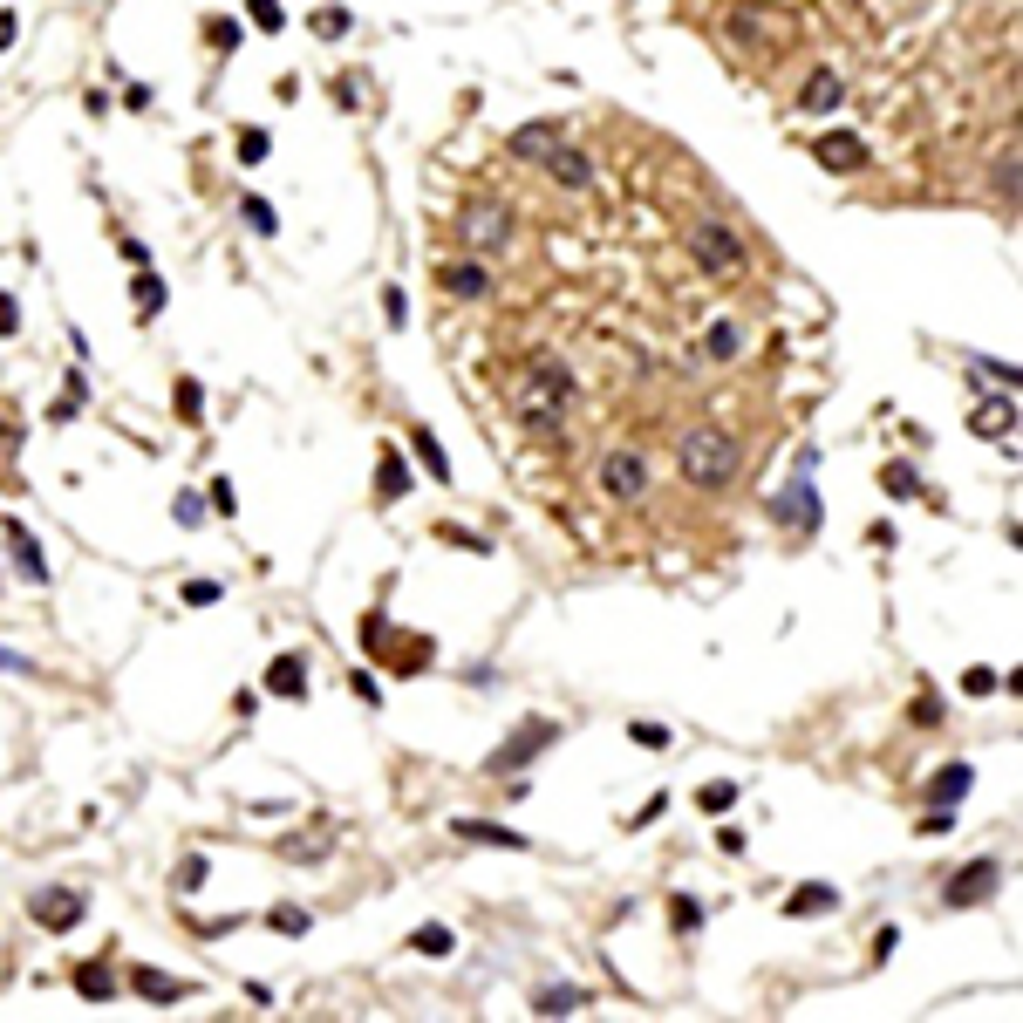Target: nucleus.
I'll return each mask as SVG.
<instances>
[{
    "instance_id": "1",
    "label": "nucleus",
    "mask_w": 1023,
    "mask_h": 1023,
    "mask_svg": "<svg viewBox=\"0 0 1023 1023\" xmlns=\"http://www.w3.org/2000/svg\"><path fill=\"white\" fill-rule=\"evenodd\" d=\"M567 403H573V369L560 362V355H532V362H526V382H519V396H512L519 430H532V437H560Z\"/></svg>"
},
{
    "instance_id": "2",
    "label": "nucleus",
    "mask_w": 1023,
    "mask_h": 1023,
    "mask_svg": "<svg viewBox=\"0 0 1023 1023\" xmlns=\"http://www.w3.org/2000/svg\"><path fill=\"white\" fill-rule=\"evenodd\" d=\"M676 471L696 485V492H730L737 471H744V444H737L730 430H717V423H696V430L676 444Z\"/></svg>"
},
{
    "instance_id": "3",
    "label": "nucleus",
    "mask_w": 1023,
    "mask_h": 1023,
    "mask_svg": "<svg viewBox=\"0 0 1023 1023\" xmlns=\"http://www.w3.org/2000/svg\"><path fill=\"white\" fill-rule=\"evenodd\" d=\"M689 239V260L703 266L710 280H730V273H744V239L723 226V219H696V226L682 232Z\"/></svg>"
},
{
    "instance_id": "4",
    "label": "nucleus",
    "mask_w": 1023,
    "mask_h": 1023,
    "mask_svg": "<svg viewBox=\"0 0 1023 1023\" xmlns=\"http://www.w3.org/2000/svg\"><path fill=\"white\" fill-rule=\"evenodd\" d=\"M553 744H560V723H553V717H526V723H519V730H512V737H505V744L492 751V764H485V771H492V778H519V771H526L539 751H553Z\"/></svg>"
},
{
    "instance_id": "5",
    "label": "nucleus",
    "mask_w": 1023,
    "mask_h": 1023,
    "mask_svg": "<svg viewBox=\"0 0 1023 1023\" xmlns=\"http://www.w3.org/2000/svg\"><path fill=\"white\" fill-rule=\"evenodd\" d=\"M792 35H798V28H792L785 7H737V14H730V41L751 48V55H778Z\"/></svg>"
},
{
    "instance_id": "6",
    "label": "nucleus",
    "mask_w": 1023,
    "mask_h": 1023,
    "mask_svg": "<svg viewBox=\"0 0 1023 1023\" xmlns=\"http://www.w3.org/2000/svg\"><path fill=\"white\" fill-rule=\"evenodd\" d=\"M457 239L478 246V253H498V246L512 239V212H505L498 198H464V205H457Z\"/></svg>"
},
{
    "instance_id": "7",
    "label": "nucleus",
    "mask_w": 1023,
    "mask_h": 1023,
    "mask_svg": "<svg viewBox=\"0 0 1023 1023\" xmlns=\"http://www.w3.org/2000/svg\"><path fill=\"white\" fill-rule=\"evenodd\" d=\"M28 914H35V928H48V935H69L82 914H89V901H82L76 887H35L28 894Z\"/></svg>"
},
{
    "instance_id": "8",
    "label": "nucleus",
    "mask_w": 1023,
    "mask_h": 1023,
    "mask_svg": "<svg viewBox=\"0 0 1023 1023\" xmlns=\"http://www.w3.org/2000/svg\"><path fill=\"white\" fill-rule=\"evenodd\" d=\"M996 887H1003V860H996V853H983V860H969V867L948 880L942 901H948V908H983Z\"/></svg>"
},
{
    "instance_id": "9",
    "label": "nucleus",
    "mask_w": 1023,
    "mask_h": 1023,
    "mask_svg": "<svg viewBox=\"0 0 1023 1023\" xmlns=\"http://www.w3.org/2000/svg\"><path fill=\"white\" fill-rule=\"evenodd\" d=\"M771 519H778V526H792V532H819V492H812V471H805V464H798L792 485L771 498Z\"/></svg>"
},
{
    "instance_id": "10",
    "label": "nucleus",
    "mask_w": 1023,
    "mask_h": 1023,
    "mask_svg": "<svg viewBox=\"0 0 1023 1023\" xmlns=\"http://www.w3.org/2000/svg\"><path fill=\"white\" fill-rule=\"evenodd\" d=\"M601 492L621 498V505H628V498H642L648 492V457L642 451H607L601 457Z\"/></svg>"
},
{
    "instance_id": "11",
    "label": "nucleus",
    "mask_w": 1023,
    "mask_h": 1023,
    "mask_svg": "<svg viewBox=\"0 0 1023 1023\" xmlns=\"http://www.w3.org/2000/svg\"><path fill=\"white\" fill-rule=\"evenodd\" d=\"M539 164H546V178H553L560 191H594V157L580 151L573 137H567V144H553V151L539 157Z\"/></svg>"
},
{
    "instance_id": "12",
    "label": "nucleus",
    "mask_w": 1023,
    "mask_h": 1023,
    "mask_svg": "<svg viewBox=\"0 0 1023 1023\" xmlns=\"http://www.w3.org/2000/svg\"><path fill=\"white\" fill-rule=\"evenodd\" d=\"M130 989H137L144 1003H157V1010H171V1003L198 996V983H178V976H164V969H151V962H137V969H130Z\"/></svg>"
},
{
    "instance_id": "13",
    "label": "nucleus",
    "mask_w": 1023,
    "mask_h": 1023,
    "mask_svg": "<svg viewBox=\"0 0 1023 1023\" xmlns=\"http://www.w3.org/2000/svg\"><path fill=\"white\" fill-rule=\"evenodd\" d=\"M553 144H567V123L539 116V123H519V130H512V144H505V151L519 157V164H539V157L553 151Z\"/></svg>"
},
{
    "instance_id": "14",
    "label": "nucleus",
    "mask_w": 1023,
    "mask_h": 1023,
    "mask_svg": "<svg viewBox=\"0 0 1023 1023\" xmlns=\"http://www.w3.org/2000/svg\"><path fill=\"white\" fill-rule=\"evenodd\" d=\"M812 157H819L826 171H867V144H860L853 130H826V137L812 144Z\"/></svg>"
},
{
    "instance_id": "15",
    "label": "nucleus",
    "mask_w": 1023,
    "mask_h": 1023,
    "mask_svg": "<svg viewBox=\"0 0 1023 1023\" xmlns=\"http://www.w3.org/2000/svg\"><path fill=\"white\" fill-rule=\"evenodd\" d=\"M437 287L451 294V301H485L492 294V266H478V260H457L437 273Z\"/></svg>"
},
{
    "instance_id": "16",
    "label": "nucleus",
    "mask_w": 1023,
    "mask_h": 1023,
    "mask_svg": "<svg viewBox=\"0 0 1023 1023\" xmlns=\"http://www.w3.org/2000/svg\"><path fill=\"white\" fill-rule=\"evenodd\" d=\"M7 553H14V567H21V580H35V587H48V560H41L35 532L21 526V519H7Z\"/></svg>"
},
{
    "instance_id": "17",
    "label": "nucleus",
    "mask_w": 1023,
    "mask_h": 1023,
    "mask_svg": "<svg viewBox=\"0 0 1023 1023\" xmlns=\"http://www.w3.org/2000/svg\"><path fill=\"white\" fill-rule=\"evenodd\" d=\"M839 103H846V82H839L833 69H812V76H805V89H798V110L826 116V110H839Z\"/></svg>"
},
{
    "instance_id": "18",
    "label": "nucleus",
    "mask_w": 1023,
    "mask_h": 1023,
    "mask_svg": "<svg viewBox=\"0 0 1023 1023\" xmlns=\"http://www.w3.org/2000/svg\"><path fill=\"white\" fill-rule=\"evenodd\" d=\"M451 839H471V846H505V853H526V833H505L492 819H451Z\"/></svg>"
},
{
    "instance_id": "19",
    "label": "nucleus",
    "mask_w": 1023,
    "mask_h": 1023,
    "mask_svg": "<svg viewBox=\"0 0 1023 1023\" xmlns=\"http://www.w3.org/2000/svg\"><path fill=\"white\" fill-rule=\"evenodd\" d=\"M266 696H287V703H301V696H307V662H301V655H280V662L266 669Z\"/></svg>"
},
{
    "instance_id": "20",
    "label": "nucleus",
    "mask_w": 1023,
    "mask_h": 1023,
    "mask_svg": "<svg viewBox=\"0 0 1023 1023\" xmlns=\"http://www.w3.org/2000/svg\"><path fill=\"white\" fill-rule=\"evenodd\" d=\"M833 908H839V887H826V880H805L792 901H785L792 921H812V914H833Z\"/></svg>"
},
{
    "instance_id": "21",
    "label": "nucleus",
    "mask_w": 1023,
    "mask_h": 1023,
    "mask_svg": "<svg viewBox=\"0 0 1023 1023\" xmlns=\"http://www.w3.org/2000/svg\"><path fill=\"white\" fill-rule=\"evenodd\" d=\"M403 492H410V457L389 444V451H382V464H376V498H389V505H396Z\"/></svg>"
},
{
    "instance_id": "22",
    "label": "nucleus",
    "mask_w": 1023,
    "mask_h": 1023,
    "mask_svg": "<svg viewBox=\"0 0 1023 1023\" xmlns=\"http://www.w3.org/2000/svg\"><path fill=\"white\" fill-rule=\"evenodd\" d=\"M703 355H710V362H737V355H744V328H737V321H710V328H703Z\"/></svg>"
},
{
    "instance_id": "23",
    "label": "nucleus",
    "mask_w": 1023,
    "mask_h": 1023,
    "mask_svg": "<svg viewBox=\"0 0 1023 1023\" xmlns=\"http://www.w3.org/2000/svg\"><path fill=\"white\" fill-rule=\"evenodd\" d=\"M969 785H976L969 764H942V771L928 778V798H935V805H955V798H969Z\"/></svg>"
},
{
    "instance_id": "24",
    "label": "nucleus",
    "mask_w": 1023,
    "mask_h": 1023,
    "mask_svg": "<svg viewBox=\"0 0 1023 1023\" xmlns=\"http://www.w3.org/2000/svg\"><path fill=\"white\" fill-rule=\"evenodd\" d=\"M76 989H82V996H89V1003H110V996H116V976H110V962H103V955H96V962H82V969H76Z\"/></svg>"
},
{
    "instance_id": "25",
    "label": "nucleus",
    "mask_w": 1023,
    "mask_h": 1023,
    "mask_svg": "<svg viewBox=\"0 0 1023 1023\" xmlns=\"http://www.w3.org/2000/svg\"><path fill=\"white\" fill-rule=\"evenodd\" d=\"M328 846H335V833H328V826H314L307 839H280V853H287V860H307V867H314V860H328Z\"/></svg>"
},
{
    "instance_id": "26",
    "label": "nucleus",
    "mask_w": 1023,
    "mask_h": 1023,
    "mask_svg": "<svg viewBox=\"0 0 1023 1023\" xmlns=\"http://www.w3.org/2000/svg\"><path fill=\"white\" fill-rule=\"evenodd\" d=\"M410 451L423 457V471H430V478H444V485H451V457L437 451V437H430L423 423H417V430H410Z\"/></svg>"
},
{
    "instance_id": "27",
    "label": "nucleus",
    "mask_w": 1023,
    "mask_h": 1023,
    "mask_svg": "<svg viewBox=\"0 0 1023 1023\" xmlns=\"http://www.w3.org/2000/svg\"><path fill=\"white\" fill-rule=\"evenodd\" d=\"M580 1003H587L580 989H539V996H532V1017H573Z\"/></svg>"
},
{
    "instance_id": "28",
    "label": "nucleus",
    "mask_w": 1023,
    "mask_h": 1023,
    "mask_svg": "<svg viewBox=\"0 0 1023 1023\" xmlns=\"http://www.w3.org/2000/svg\"><path fill=\"white\" fill-rule=\"evenodd\" d=\"M130 287H137V314H144V321H151V314H164V280H157L151 266H137V280H130Z\"/></svg>"
},
{
    "instance_id": "29",
    "label": "nucleus",
    "mask_w": 1023,
    "mask_h": 1023,
    "mask_svg": "<svg viewBox=\"0 0 1023 1023\" xmlns=\"http://www.w3.org/2000/svg\"><path fill=\"white\" fill-rule=\"evenodd\" d=\"M410 948H417V955H451V948H457V935L444 928V921H423L417 935H410Z\"/></svg>"
},
{
    "instance_id": "30",
    "label": "nucleus",
    "mask_w": 1023,
    "mask_h": 1023,
    "mask_svg": "<svg viewBox=\"0 0 1023 1023\" xmlns=\"http://www.w3.org/2000/svg\"><path fill=\"white\" fill-rule=\"evenodd\" d=\"M880 485H887V492H894V498H921V471H914V464H901V457H894V464H887V471H880Z\"/></svg>"
},
{
    "instance_id": "31",
    "label": "nucleus",
    "mask_w": 1023,
    "mask_h": 1023,
    "mask_svg": "<svg viewBox=\"0 0 1023 1023\" xmlns=\"http://www.w3.org/2000/svg\"><path fill=\"white\" fill-rule=\"evenodd\" d=\"M82 403H89V382H82V376H69V382H62V396H55V410H48V417H55V423H69V417H82Z\"/></svg>"
},
{
    "instance_id": "32",
    "label": "nucleus",
    "mask_w": 1023,
    "mask_h": 1023,
    "mask_svg": "<svg viewBox=\"0 0 1023 1023\" xmlns=\"http://www.w3.org/2000/svg\"><path fill=\"white\" fill-rule=\"evenodd\" d=\"M321 41H341L348 28H355V14H341V7H314V21H307Z\"/></svg>"
},
{
    "instance_id": "33",
    "label": "nucleus",
    "mask_w": 1023,
    "mask_h": 1023,
    "mask_svg": "<svg viewBox=\"0 0 1023 1023\" xmlns=\"http://www.w3.org/2000/svg\"><path fill=\"white\" fill-rule=\"evenodd\" d=\"M171 403H178V417H185V423H198V417H205V389H198L191 376H178V389H171Z\"/></svg>"
},
{
    "instance_id": "34",
    "label": "nucleus",
    "mask_w": 1023,
    "mask_h": 1023,
    "mask_svg": "<svg viewBox=\"0 0 1023 1023\" xmlns=\"http://www.w3.org/2000/svg\"><path fill=\"white\" fill-rule=\"evenodd\" d=\"M239 219H246L253 232H280V212H273L266 198H239Z\"/></svg>"
},
{
    "instance_id": "35",
    "label": "nucleus",
    "mask_w": 1023,
    "mask_h": 1023,
    "mask_svg": "<svg viewBox=\"0 0 1023 1023\" xmlns=\"http://www.w3.org/2000/svg\"><path fill=\"white\" fill-rule=\"evenodd\" d=\"M246 14H253V28H260V35H280V28H287L280 0H246Z\"/></svg>"
},
{
    "instance_id": "36",
    "label": "nucleus",
    "mask_w": 1023,
    "mask_h": 1023,
    "mask_svg": "<svg viewBox=\"0 0 1023 1023\" xmlns=\"http://www.w3.org/2000/svg\"><path fill=\"white\" fill-rule=\"evenodd\" d=\"M437 539H444V546H464V553H492V539H485V532H464V526H451V519L437 526Z\"/></svg>"
},
{
    "instance_id": "37",
    "label": "nucleus",
    "mask_w": 1023,
    "mask_h": 1023,
    "mask_svg": "<svg viewBox=\"0 0 1023 1023\" xmlns=\"http://www.w3.org/2000/svg\"><path fill=\"white\" fill-rule=\"evenodd\" d=\"M266 928H273V935H307V908H287V901H280V908L266 914Z\"/></svg>"
},
{
    "instance_id": "38",
    "label": "nucleus",
    "mask_w": 1023,
    "mask_h": 1023,
    "mask_svg": "<svg viewBox=\"0 0 1023 1023\" xmlns=\"http://www.w3.org/2000/svg\"><path fill=\"white\" fill-rule=\"evenodd\" d=\"M696 805H703V812H730V805H737V785H730V778H723V785H703Z\"/></svg>"
},
{
    "instance_id": "39",
    "label": "nucleus",
    "mask_w": 1023,
    "mask_h": 1023,
    "mask_svg": "<svg viewBox=\"0 0 1023 1023\" xmlns=\"http://www.w3.org/2000/svg\"><path fill=\"white\" fill-rule=\"evenodd\" d=\"M669 921H676L682 935H696V928H703V908H696L689 894H676V901H669Z\"/></svg>"
},
{
    "instance_id": "40",
    "label": "nucleus",
    "mask_w": 1023,
    "mask_h": 1023,
    "mask_svg": "<svg viewBox=\"0 0 1023 1023\" xmlns=\"http://www.w3.org/2000/svg\"><path fill=\"white\" fill-rule=\"evenodd\" d=\"M969 369H976V376H996L1003 389H1010V396H1017V369H1010V362H989V355H969Z\"/></svg>"
},
{
    "instance_id": "41",
    "label": "nucleus",
    "mask_w": 1023,
    "mask_h": 1023,
    "mask_svg": "<svg viewBox=\"0 0 1023 1023\" xmlns=\"http://www.w3.org/2000/svg\"><path fill=\"white\" fill-rule=\"evenodd\" d=\"M266 151H273L266 130H246V137H239V164H266Z\"/></svg>"
},
{
    "instance_id": "42",
    "label": "nucleus",
    "mask_w": 1023,
    "mask_h": 1023,
    "mask_svg": "<svg viewBox=\"0 0 1023 1023\" xmlns=\"http://www.w3.org/2000/svg\"><path fill=\"white\" fill-rule=\"evenodd\" d=\"M996 430H1010V403H996V410H976V437H996Z\"/></svg>"
},
{
    "instance_id": "43",
    "label": "nucleus",
    "mask_w": 1023,
    "mask_h": 1023,
    "mask_svg": "<svg viewBox=\"0 0 1023 1023\" xmlns=\"http://www.w3.org/2000/svg\"><path fill=\"white\" fill-rule=\"evenodd\" d=\"M205 512H226V519L239 512V492H232V478H219V485H212V498H205Z\"/></svg>"
},
{
    "instance_id": "44",
    "label": "nucleus",
    "mask_w": 1023,
    "mask_h": 1023,
    "mask_svg": "<svg viewBox=\"0 0 1023 1023\" xmlns=\"http://www.w3.org/2000/svg\"><path fill=\"white\" fill-rule=\"evenodd\" d=\"M382 314H389V328H403V321H410V294L389 287V294H382Z\"/></svg>"
},
{
    "instance_id": "45",
    "label": "nucleus",
    "mask_w": 1023,
    "mask_h": 1023,
    "mask_svg": "<svg viewBox=\"0 0 1023 1023\" xmlns=\"http://www.w3.org/2000/svg\"><path fill=\"white\" fill-rule=\"evenodd\" d=\"M171 512H178V526H198V519H205V498H198V492H178V505H171Z\"/></svg>"
},
{
    "instance_id": "46",
    "label": "nucleus",
    "mask_w": 1023,
    "mask_h": 1023,
    "mask_svg": "<svg viewBox=\"0 0 1023 1023\" xmlns=\"http://www.w3.org/2000/svg\"><path fill=\"white\" fill-rule=\"evenodd\" d=\"M198 887H205V860H198V853H191L185 867H178V894H198Z\"/></svg>"
},
{
    "instance_id": "47",
    "label": "nucleus",
    "mask_w": 1023,
    "mask_h": 1023,
    "mask_svg": "<svg viewBox=\"0 0 1023 1023\" xmlns=\"http://www.w3.org/2000/svg\"><path fill=\"white\" fill-rule=\"evenodd\" d=\"M628 737H635V744H642V751H662V744H669V730H662V723H635V730H628Z\"/></svg>"
},
{
    "instance_id": "48",
    "label": "nucleus",
    "mask_w": 1023,
    "mask_h": 1023,
    "mask_svg": "<svg viewBox=\"0 0 1023 1023\" xmlns=\"http://www.w3.org/2000/svg\"><path fill=\"white\" fill-rule=\"evenodd\" d=\"M205 41H212V48H239V21H212Z\"/></svg>"
},
{
    "instance_id": "49",
    "label": "nucleus",
    "mask_w": 1023,
    "mask_h": 1023,
    "mask_svg": "<svg viewBox=\"0 0 1023 1023\" xmlns=\"http://www.w3.org/2000/svg\"><path fill=\"white\" fill-rule=\"evenodd\" d=\"M185 601H191V607H212V601H219V580H191Z\"/></svg>"
},
{
    "instance_id": "50",
    "label": "nucleus",
    "mask_w": 1023,
    "mask_h": 1023,
    "mask_svg": "<svg viewBox=\"0 0 1023 1023\" xmlns=\"http://www.w3.org/2000/svg\"><path fill=\"white\" fill-rule=\"evenodd\" d=\"M921 833H928V839H942V833H955V805H942V812H935V819H921Z\"/></svg>"
},
{
    "instance_id": "51",
    "label": "nucleus",
    "mask_w": 1023,
    "mask_h": 1023,
    "mask_svg": "<svg viewBox=\"0 0 1023 1023\" xmlns=\"http://www.w3.org/2000/svg\"><path fill=\"white\" fill-rule=\"evenodd\" d=\"M962 689H969V696H989V689H996V669H969Z\"/></svg>"
},
{
    "instance_id": "52",
    "label": "nucleus",
    "mask_w": 1023,
    "mask_h": 1023,
    "mask_svg": "<svg viewBox=\"0 0 1023 1023\" xmlns=\"http://www.w3.org/2000/svg\"><path fill=\"white\" fill-rule=\"evenodd\" d=\"M996 185H1003V205H1017V157H1003V171H996Z\"/></svg>"
},
{
    "instance_id": "53",
    "label": "nucleus",
    "mask_w": 1023,
    "mask_h": 1023,
    "mask_svg": "<svg viewBox=\"0 0 1023 1023\" xmlns=\"http://www.w3.org/2000/svg\"><path fill=\"white\" fill-rule=\"evenodd\" d=\"M21 328V307H14V294H0V335H14Z\"/></svg>"
},
{
    "instance_id": "54",
    "label": "nucleus",
    "mask_w": 1023,
    "mask_h": 1023,
    "mask_svg": "<svg viewBox=\"0 0 1023 1023\" xmlns=\"http://www.w3.org/2000/svg\"><path fill=\"white\" fill-rule=\"evenodd\" d=\"M908 717H914V723H921V730H928V723H935V717H942V710H935V696H914V710H908Z\"/></svg>"
},
{
    "instance_id": "55",
    "label": "nucleus",
    "mask_w": 1023,
    "mask_h": 1023,
    "mask_svg": "<svg viewBox=\"0 0 1023 1023\" xmlns=\"http://www.w3.org/2000/svg\"><path fill=\"white\" fill-rule=\"evenodd\" d=\"M662 812H669V792H655V798H648L642 812H635V826H648V819H662Z\"/></svg>"
},
{
    "instance_id": "56",
    "label": "nucleus",
    "mask_w": 1023,
    "mask_h": 1023,
    "mask_svg": "<svg viewBox=\"0 0 1023 1023\" xmlns=\"http://www.w3.org/2000/svg\"><path fill=\"white\" fill-rule=\"evenodd\" d=\"M0 669H14V676H35V662H28V655H14V648H0Z\"/></svg>"
},
{
    "instance_id": "57",
    "label": "nucleus",
    "mask_w": 1023,
    "mask_h": 1023,
    "mask_svg": "<svg viewBox=\"0 0 1023 1023\" xmlns=\"http://www.w3.org/2000/svg\"><path fill=\"white\" fill-rule=\"evenodd\" d=\"M14 35H21V21H14V7H7V14H0V48H7Z\"/></svg>"
}]
</instances>
